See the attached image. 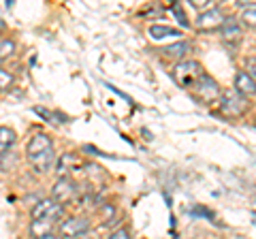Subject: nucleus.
I'll return each mask as SVG.
<instances>
[{
    "mask_svg": "<svg viewBox=\"0 0 256 239\" xmlns=\"http://www.w3.org/2000/svg\"><path fill=\"white\" fill-rule=\"evenodd\" d=\"M150 36L154 38V41H164V38H180L182 41V30L178 28H171V26H160V24H154V26H150Z\"/></svg>",
    "mask_w": 256,
    "mask_h": 239,
    "instance_id": "obj_12",
    "label": "nucleus"
},
{
    "mask_svg": "<svg viewBox=\"0 0 256 239\" xmlns=\"http://www.w3.org/2000/svg\"><path fill=\"white\" fill-rule=\"evenodd\" d=\"M0 64H2V62H0Z\"/></svg>",
    "mask_w": 256,
    "mask_h": 239,
    "instance_id": "obj_30",
    "label": "nucleus"
},
{
    "mask_svg": "<svg viewBox=\"0 0 256 239\" xmlns=\"http://www.w3.org/2000/svg\"><path fill=\"white\" fill-rule=\"evenodd\" d=\"M171 11H173V15H175V20L180 22V26H182V28H188V26H190V22L186 20V13H184L182 4H178V2L171 4Z\"/></svg>",
    "mask_w": 256,
    "mask_h": 239,
    "instance_id": "obj_20",
    "label": "nucleus"
},
{
    "mask_svg": "<svg viewBox=\"0 0 256 239\" xmlns=\"http://www.w3.org/2000/svg\"><path fill=\"white\" fill-rule=\"evenodd\" d=\"M246 68H248L246 73L256 82V58H246Z\"/></svg>",
    "mask_w": 256,
    "mask_h": 239,
    "instance_id": "obj_23",
    "label": "nucleus"
},
{
    "mask_svg": "<svg viewBox=\"0 0 256 239\" xmlns=\"http://www.w3.org/2000/svg\"><path fill=\"white\" fill-rule=\"evenodd\" d=\"M220 107L226 116L239 118L248 111V98H244L242 94H237L235 90H226V92H222V96H220Z\"/></svg>",
    "mask_w": 256,
    "mask_h": 239,
    "instance_id": "obj_3",
    "label": "nucleus"
},
{
    "mask_svg": "<svg viewBox=\"0 0 256 239\" xmlns=\"http://www.w3.org/2000/svg\"><path fill=\"white\" fill-rule=\"evenodd\" d=\"M28 160H30L32 169H34L36 173H47L54 166V162H56V154H54V150H50V152L32 156V158H28Z\"/></svg>",
    "mask_w": 256,
    "mask_h": 239,
    "instance_id": "obj_13",
    "label": "nucleus"
},
{
    "mask_svg": "<svg viewBox=\"0 0 256 239\" xmlns=\"http://www.w3.org/2000/svg\"><path fill=\"white\" fill-rule=\"evenodd\" d=\"M188 52H190V45L186 41H178V43H173V45L162 47L164 58H184Z\"/></svg>",
    "mask_w": 256,
    "mask_h": 239,
    "instance_id": "obj_16",
    "label": "nucleus"
},
{
    "mask_svg": "<svg viewBox=\"0 0 256 239\" xmlns=\"http://www.w3.org/2000/svg\"><path fill=\"white\" fill-rule=\"evenodd\" d=\"M60 237L62 239H79L82 235H86L90 230V220L84 218V216H70L66 220L60 222Z\"/></svg>",
    "mask_w": 256,
    "mask_h": 239,
    "instance_id": "obj_2",
    "label": "nucleus"
},
{
    "mask_svg": "<svg viewBox=\"0 0 256 239\" xmlns=\"http://www.w3.org/2000/svg\"><path fill=\"white\" fill-rule=\"evenodd\" d=\"M4 30V20H0V32H2Z\"/></svg>",
    "mask_w": 256,
    "mask_h": 239,
    "instance_id": "obj_29",
    "label": "nucleus"
},
{
    "mask_svg": "<svg viewBox=\"0 0 256 239\" xmlns=\"http://www.w3.org/2000/svg\"><path fill=\"white\" fill-rule=\"evenodd\" d=\"M107 239H130V233H128L126 228H118V230H114Z\"/></svg>",
    "mask_w": 256,
    "mask_h": 239,
    "instance_id": "obj_24",
    "label": "nucleus"
},
{
    "mask_svg": "<svg viewBox=\"0 0 256 239\" xmlns=\"http://www.w3.org/2000/svg\"><path fill=\"white\" fill-rule=\"evenodd\" d=\"M194 94L198 98H201L203 102H207V105H212V102H216L220 96H222V90H220V86L214 82V79L210 75H205L201 73V77L194 82Z\"/></svg>",
    "mask_w": 256,
    "mask_h": 239,
    "instance_id": "obj_1",
    "label": "nucleus"
},
{
    "mask_svg": "<svg viewBox=\"0 0 256 239\" xmlns=\"http://www.w3.org/2000/svg\"><path fill=\"white\" fill-rule=\"evenodd\" d=\"M224 22V15L218 6H212L203 13L196 15V22H194V28L201 30V32H210V30H218Z\"/></svg>",
    "mask_w": 256,
    "mask_h": 239,
    "instance_id": "obj_6",
    "label": "nucleus"
},
{
    "mask_svg": "<svg viewBox=\"0 0 256 239\" xmlns=\"http://www.w3.org/2000/svg\"><path fill=\"white\" fill-rule=\"evenodd\" d=\"M15 54V41L13 38H6V36H0V62L11 58Z\"/></svg>",
    "mask_w": 256,
    "mask_h": 239,
    "instance_id": "obj_17",
    "label": "nucleus"
},
{
    "mask_svg": "<svg viewBox=\"0 0 256 239\" xmlns=\"http://www.w3.org/2000/svg\"><path fill=\"white\" fill-rule=\"evenodd\" d=\"M34 111L41 118H47V122H50V124H60V116L52 114V111H47V109H34Z\"/></svg>",
    "mask_w": 256,
    "mask_h": 239,
    "instance_id": "obj_21",
    "label": "nucleus"
},
{
    "mask_svg": "<svg viewBox=\"0 0 256 239\" xmlns=\"http://www.w3.org/2000/svg\"><path fill=\"white\" fill-rule=\"evenodd\" d=\"M220 34H222V41L228 43V45H239L244 38V28L239 24L237 18H224L222 26H220Z\"/></svg>",
    "mask_w": 256,
    "mask_h": 239,
    "instance_id": "obj_7",
    "label": "nucleus"
},
{
    "mask_svg": "<svg viewBox=\"0 0 256 239\" xmlns=\"http://www.w3.org/2000/svg\"><path fill=\"white\" fill-rule=\"evenodd\" d=\"M79 166H84V162L79 160L75 154H62L60 160L56 162V173L60 175V178H68L70 171H77Z\"/></svg>",
    "mask_w": 256,
    "mask_h": 239,
    "instance_id": "obj_11",
    "label": "nucleus"
},
{
    "mask_svg": "<svg viewBox=\"0 0 256 239\" xmlns=\"http://www.w3.org/2000/svg\"><path fill=\"white\" fill-rule=\"evenodd\" d=\"M235 92L242 94L244 98L256 96V82L246 73V70H239V73L235 75Z\"/></svg>",
    "mask_w": 256,
    "mask_h": 239,
    "instance_id": "obj_10",
    "label": "nucleus"
},
{
    "mask_svg": "<svg viewBox=\"0 0 256 239\" xmlns=\"http://www.w3.org/2000/svg\"><path fill=\"white\" fill-rule=\"evenodd\" d=\"M242 22L246 24V26L250 28H256V2L254 4H248L244 13H242Z\"/></svg>",
    "mask_w": 256,
    "mask_h": 239,
    "instance_id": "obj_18",
    "label": "nucleus"
},
{
    "mask_svg": "<svg viewBox=\"0 0 256 239\" xmlns=\"http://www.w3.org/2000/svg\"><path fill=\"white\" fill-rule=\"evenodd\" d=\"M100 214H102V218H109V216H116V207L114 205H102L100 207Z\"/></svg>",
    "mask_w": 256,
    "mask_h": 239,
    "instance_id": "obj_25",
    "label": "nucleus"
},
{
    "mask_svg": "<svg viewBox=\"0 0 256 239\" xmlns=\"http://www.w3.org/2000/svg\"><path fill=\"white\" fill-rule=\"evenodd\" d=\"M175 79L186 86V88H192L194 86V82L198 77H201V66L196 64V62H180L178 66H175Z\"/></svg>",
    "mask_w": 256,
    "mask_h": 239,
    "instance_id": "obj_8",
    "label": "nucleus"
},
{
    "mask_svg": "<svg viewBox=\"0 0 256 239\" xmlns=\"http://www.w3.org/2000/svg\"><path fill=\"white\" fill-rule=\"evenodd\" d=\"M192 214H194V216H210V218H214L210 212H205L203 207H196V210H192Z\"/></svg>",
    "mask_w": 256,
    "mask_h": 239,
    "instance_id": "obj_26",
    "label": "nucleus"
},
{
    "mask_svg": "<svg viewBox=\"0 0 256 239\" xmlns=\"http://www.w3.org/2000/svg\"><path fill=\"white\" fill-rule=\"evenodd\" d=\"M77 194H79V188L70 178H60L52 188V198L60 205H66L70 201H75Z\"/></svg>",
    "mask_w": 256,
    "mask_h": 239,
    "instance_id": "obj_4",
    "label": "nucleus"
},
{
    "mask_svg": "<svg viewBox=\"0 0 256 239\" xmlns=\"http://www.w3.org/2000/svg\"><path fill=\"white\" fill-rule=\"evenodd\" d=\"M18 143V134L9 126H0V154H9L11 148Z\"/></svg>",
    "mask_w": 256,
    "mask_h": 239,
    "instance_id": "obj_15",
    "label": "nucleus"
},
{
    "mask_svg": "<svg viewBox=\"0 0 256 239\" xmlns=\"http://www.w3.org/2000/svg\"><path fill=\"white\" fill-rule=\"evenodd\" d=\"M50 150H54L52 137L50 134H45V132H36V134H32V139L28 141L26 154H28V158H32V156L43 154V152H50Z\"/></svg>",
    "mask_w": 256,
    "mask_h": 239,
    "instance_id": "obj_9",
    "label": "nucleus"
},
{
    "mask_svg": "<svg viewBox=\"0 0 256 239\" xmlns=\"http://www.w3.org/2000/svg\"><path fill=\"white\" fill-rule=\"evenodd\" d=\"M190 6L192 9H198V11H207V9H212V0H190Z\"/></svg>",
    "mask_w": 256,
    "mask_h": 239,
    "instance_id": "obj_22",
    "label": "nucleus"
},
{
    "mask_svg": "<svg viewBox=\"0 0 256 239\" xmlns=\"http://www.w3.org/2000/svg\"><path fill=\"white\" fill-rule=\"evenodd\" d=\"M54 228H56V220H52V218L32 220V224H30V235L34 237V239H41V237H45V235L54 233Z\"/></svg>",
    "mask_w": 256,
    "mask_h": 239,
    "instance_id": "obj_14",
    "label": "nucleus"
},
{
    "mask_svg": "<svg viewBox=\"0 0 256 239\" xmlns=\"http://www.w3.org/2000/svg\"><path fill=\"white\" fill-rule=\"evenodd\" d=\"M79 239H98V237H96L94 233H90V230H88V233H86V235H82Z\"/></svg>",
    "mask_w": 256,
    "mask_h": 239,
    "instance_id": "obj_27",
    "label": "nucleus"
},
{
    "mask_svg": "<svg viewBox=\"0 0 256 239\" xmlns=\"http://www.w3.org/2000/svg\"><path fill=\"white\" fill-rule=\"evenodd\" d=\"M41 239H62V237L56 235V233H50V235H45V237H41Z\"/></svg>",
    "mask_w": 256,
    "mask_h": 239,
    "instance_id": "obj_28",
    "label": "nucleus"
},
{
    "mask_svg": "<svg viewBox=\"0 0 256 239\" xmlns=\"http://www.w3.org/2000/svg\"><path fill=\"white\" fill-rule=\"evenodd\" d=\"M32 220H41V218H52L58 222L62 216H64V205L56 203L54 198H43V201H38L34 207H32L30 212Z\"/></svg>",
    "mask_w": 256,
    "mask_h": 239,
    "instance_id": "obj_5",
    "label": "nucleus"
},
{
    "mask_svg": "<svg viewBox=\"0 0 256 239\" xmlns=\"http://www.w3.org/2000/svg\"><path fill=\"white\" fill-rule=\"evenodd\" d=\"M15 84V77L13 73H9V70H4L2 66H0V92L9 90V88Z\"/></svg>",
    "mask_w": 256,
    "mask_h": 239,
    "instance_id": "obj_19",
    "label": "nucleus"
}]
</instances>
